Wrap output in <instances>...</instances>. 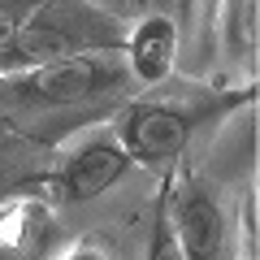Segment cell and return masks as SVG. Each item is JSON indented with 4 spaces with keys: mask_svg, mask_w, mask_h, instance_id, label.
I'll return each mask as SVG.
<instances>
[{
    "mask_svg": "<svg viewBox=\"0 0 260 260\" xmlns=\"http://www.w3.org/2000/svg\"><path fill=\"white\" fill-rule=\"evenodd\" d=\"M130 74L121 61V48H95V52H74L61 61L35 65L22 74H5L0 91L18 109H70V104L104 100V95L126 91Z\"/></svg>",
    "mask_w": 260,
    "mask_h": 260,
    "instance_id": "6da1fadb",
    "label": "cell"
},
{
    "mask_svg": "<svg viewBox=\"0 0 260 260\" xmlns=\"http://www.w3.org/2000/svg\"><path fill=\"white\" fill-rule=\"evenodd\" d=\"M169 217H174V234L182 243L186 260H230L234 221L225 213L217 186L204 182L186 165L169 174Z\"/></svg>",
    "mask_w": 260,
    "mask_h": 260,
    "instance_id": "7a4b0ae2",
    "label": "cell"
},
{
    "mask_svg": "<svg viewBox=\"0 0 260 260\" xmlns=\"http://www.w3.org/2000/svg\"><path fill=\"white\" fill-rule=\"evenodd\" d=\"M191 126L195 121L186 109H174L165 100H135L121 109L113 135H117L121 152L130 156V165H143L165 178L182 165L186 143H191Z\"/></svg>",
    "mask_w": 260,
    "mask_h": 260,
    "instance_id": "3957f363",
    "label": "cell"
},
{
    "mask_svg": "<svg viewBox=\"0 0 260 260\" xmlns=\"http://www.w3.org/2000/svg\"><path fill=\"white\" fill-rule=\"evenodd\" d=\"M130 169V156L121 152L117 135L113 130H91L83 139H74L65 148L61 165L52 174V186L65 204H87V200H100L109 186H117Z\"/></svg>",
    "mask_w": 260,
    "mask_h": 260,
    "instance_id": "277c9868",
    "label": "cell"
},
{
    "mask_svg": "<svg viewBox=\"0 0 260 260\" xmlns=\"http://www.w3.org/2000/svg\"><path fill=\"white\" fill-rule=\"evenodd\" d=\"M178 56H182V26L169 13L139 18L121 39L126 74H130V83H143V87H160L178 70Z\"/></svg>",
    "mask_w": 260,
    "mask_h": 260,
    "instance_id": "5b68a950",
    "label": "cell"
},
{
    "mask_svg": "<svg viewBox=\"0 0 260 260\" xmlns=\"http://www.w3.org/2000/svg\"><path fill=\"white\" fill-rule=\"evenodd\" d=\"M56 234V213L44 195L22 191L0 200V260H44Z\"/></svg>",
    "mask_w": 260,
    "mask_h": 260,
    "instance_id": "8992f818",
    "label": "cell"
},
{
    "mask_svg": "<svg viewBox=\"0 0 260 260\" xmlns=\"http://www.w3.org/2000/svg\"><path fill=\"white\" fill-rule=\"evenodd\" d=\"M213 44L221 48L234 74H256V44H260V0H217Z\"/></svg>",
    "mask_w": 260,
    "mask_h": 260,
    "instance_id": "52a82bcc",
    "label": "cell"
},
{
    "mask_svg": "<svg viewBox=\"0 0 260 260\" xmlns=\"http://www.w3.org/2000/svg\"><path fill=\"white\" fill-rule=\"evenodd\" d=\"M148 260H186L182 243H178V234H174V217H169V174L160 178V191H156V217H152Z\"/></svg>",
    "mask_w": 260,
    "mask_h": 260,
    "instance_id": "ba28073f",
    "label": "cell"
},
{
    "mask_svg": "<svg viewBox=\"0 0 260 260\" xmlns=\"http://www.w3.org/2000/svg\"><path fill=\"white\" fill-rule=\"evenodd\" d=\"M213 22H217V0H182V22L178 26L191 30L195 52L213 48Z\"/></svg>",
    "mask_w": 260,
    "mask_h": 260,
    "instance_id": "9c48e42d",
    "label": "cell"
},
{
    "mask_svg": "<svg viewBox=\"0 0 260 260\" xmlns=\"http://www.w3.org/2000/svg\"><path fill=\"white\" fill-rule=\"evenodd\" d=\"M239 243H243V260L260 256V200H256V186H247L243 200H239Z\"/></svg>",
    "mask_w": 260,
    "mask_h": 260,
    "instance_id": "30bf717a",
    "label": "cell"
},
{
    "mask_svg": "<svg viewBox=\"0 0 260 260\" xmlns=\"http://www.w3.org/2000/svg\"><path fill=\"white\" fill-rule=\"evenodd\" d=\"M30 5H35V0H26V5H13V0H5V5H0V52L13 44V35L22 30V22L30 18Z\"/></svg>",
    "mask_w": 260,
    "mask_h": 260,
    "instance_id": "8fae6325",
    "label": "cell"
},
{
    "mask_svg": "<svg viewBox=\"0 0 260 260\" xmlns=\"http://www.w3.org/2000/svg\"><path fill=\"white\" fill-rule=\"evenodd\" d=\"M56 260H117V256H113L109 243H100V239H91V234H83V239H74Z\"/></svg>",
    "mask_w": 260,
    "mask_h": 260,
    "instance_id": "7c38bea8",
    "label": "cell"
},
{
    "mask_svg": "<svg viewBox=\"0 0 260 260\" xmlns=\"http://www.w3.org/2000/svg\"><path fill=\"white\" fill-rule=\"evenodd\" d=\"M83 5H91L95 13H104V18H113V22L135 18V13L143 9V0H83Z\"/></svg>",
    "mask_w": 260,
    "mask_h": 260,
    "instance_id": "4fadbf2b",
    "label": "cell"
}]
</instances>
